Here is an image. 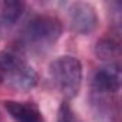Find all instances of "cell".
Here are the masks:
<instances>
[{"instance_id":"8992f818","label":"cell","mask_w":122,"mask_h":122,"mask_svg":"<svg viewBox=\"0 0 122 122\" xmlns=\"http://www.w3.org/2000/svg\"><path fill=\"white\" fill-rule=\"evenodd\" d=\"M5 109L16 122H45L42 112L33 102L5 101Z\"/></svg>"},{"instance_id":"5b68a950","label":"cell","mask_w":122,"mask_h":122,"mask_svg":"<svg viewBox=\"0 0 122 122\" xmlns=\"http://www.w3.org/2000/svg\"><path fill=\"white\" fill-rule=\"evenodd\" d=\"M121 88V71L119 66L111 63L109 66L96 71L92 79V93L115 96Z\"/></svg>"},{"instance_id":"ba28073f","label":"cell","mask_w":122,"mask_h":122,"mask_svg":"<svg viewBox=\"0 0 122 122\" xmlns=\"http://www.w3.org/2000/svg\"><path fill=\"white\" fill-rule=\"evenodd\" d=\"M95 53L99 59L112 62L119 55V43L116 40H113L112 37H103V39L98 40V43L95 46Z\"/></svg>"},{"instance_id":"52a82bcc","label":"cell","mask_w":122,"mask_h":122,"mask_svg":"<svg viewBox=\"0 0 122 122\" xmlns=\"http://www.w3.org/2000/svg\"><path fill=\"white\" fill-rule=\"evenodd\" d=\"M25 10V3L17 0H5L0 2V35L9 33L19 19L22 17Z\"/></svg>"},{"instance_id":"6da1fadb","label":"cell","mask_w":122,"mask_h":122,"mask_svg":"<svg viewBox=\"0 0 122 122\" xmlns=\"http://www.w3.org/2000/svg\"><path fill=\"white\" fill-rule=\"evenodd\" d=\"M62 35V23L55 16L37 15L32 17L22 29L19 43L33 55L49 52Z\"/></svg>"},{"instance_id":"3957f363","label":"cell","mask_w":122,"mask_h":122,"mask_svg":"<svg viewBox=\"0 0 122 122\" xmlns=\"http://www.w3.org/2000/svg\"><path fill=\"white\" fill-rule=\"evenodd\" d=\"M49 75L56 89L66 99L79 95L82 86V63L75 56L66 55L49 65Z\"/></svg>"},{"instance_id":"9c48e42d","label":"cell","mask_w":122,"mask_h":122,"mask_svg":"<svg viewBox=\"0 0 122 122\" xmlns=\"http://www.w3.org/2000/svg\"><path fill=\"white\" fill-rule=\"evenodd\" d=\"M57 122H81L78 113L72 109V106L68 102H62L57 109Z\"/></svg>"},{"instance_id":"277c9868","label":"cell","mask_w":122,"mask_h":122,"mask_svg":"<svg viewBox=\"0 0 122 122\" xmlns=\"http://www.w3.org/2000/svg\"><path fill=\"white\" fill-rule=\"evenodd\" d=\"M68 20L72 32L78 35H91L98 27V15L92 5L75 2L68 7Z\"/></svg>"},{"instance_id":"7a4b0ae2","label":"cell","mask_w":122,"mask_h":122,"mask_svg":"<svg viewBox=\"0 0 122 122\" xmlns=\"http://www.w3.org/2000/svg\"><path fill=\"white\" fill-rule=\"evenodd\" d=\"M0 78L10 88L27 92L37 85V73L16 50L0 53Z\"/></svg>"}]
</instances>
